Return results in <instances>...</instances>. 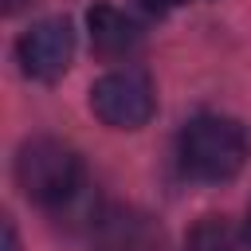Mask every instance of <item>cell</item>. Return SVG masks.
I'll list each match as a JSON object with an SVG mask.
<instances>
[{"label":"cell","mask_w":251,"mask_h":251,"mask_svg":"<svg viewBox=\"0 0 251 251\" xmlns=\"http://www.w3.org/2000/svg\"><path fill=\"white\" fill-rule=\"evenodd\" d=\"M247 157H251V137L227 114H196L176 137L180 173L200 184H224L239 176Z\"/></svg>","instance_id":"1"},{"label":"cell","mask_w":251,"mask_h":251,"mask_svg":"<svg viewBox=\"0 0 251 251\" xmlns=\"http://www.w3.org/2000/svg\"><path fill=\"white\" fill-rule=\"evenodd\" d=\"M82 176H86V169H82L78 153L71 145H63L59 137H31L16 153V184L39 208L59 204Z\"/></svg>","instance_id":"2"},{"label":"cell","mask_w":251,"mask_h":251,"mask_svg":"<svg viewBox=\"0 0 251 251\" xmlns=\"http://www.w3.org/2000/svg\"><path fill=\"white\" fill-rule=\"evenodd\" d=\"M90 110L110 129H141L157 110L153 78L141 67H118L106 71L90 86Z\"/></svg>","instance_id":"3"},{"label":"cell","mask_w":251,"mask_h":251,"mask_svg":"<svg viewBox=\"0 0 251 251\" xmlns=\"http://www.w3.org/2000/svg\"><path fill=\"white\" fill-rule=\"evenodd\" d=\"M71 55H75V31L63 16H47L16 39V63L35 82H55L71 67Z\"/></svg>","instance_id":"4"},{"label":"cell","mask_w":251,"mask_h":251,"mask_svg":"<svg viewBox=\"0 0 251 251\" xmlns=\"http://www.w3.org/2000/svg\"><path fill=\"white\" fill-rule=\"evenodd\" d=\"M90 239H94V251H161L165 247L157 220L137 208H106Z\"/></svg>","instance_id":"5"},{"label":"cell","mask_w":251,"mask_h":251,"mask_svg":"<svg viewBox=\"0 0 251 251\" xmlns=\"http://www.w3.org/2000/svg\"><path fill=\"white\" fill-rule=\"evenodd\" d=\"M86 27H90V47L102 59H126L141 47V27L133 16H126L114 4H94L86 12Z\"/></svg>","instance_id":"6"},{"label":"cell","mask_w":251,"mask_h":251,"mask_svg":"<svg viewBox=\"0 0 251 251\" xmlns=\"http://www.w3.org/2000/svg\"><path fill=\"white\" fill-rule=\"evenodd\" d=\"M106 212V204L98 200V192H94V184L82 176L59 204H51L47 208V216L55 220V227H63V231H94V224H98V216Z\"/></svg>","instance_id":"7"},{"label":"cell","mask_w":251,"mask_h":251,"mask_svg":"<svg viewBox=\"0 0 251 251\" xmlns=\"http://www.w3.org/2000/svg\"><path fill=\"white\" fill-rule=\"evenodd\" d=\"M184 251H243V247H239V235L231 231V224L224 216H204L188 231Z\"/></svg>","instance_id":"8"},{"label":"cell","mask_w":251,"mask_h":251,"mask_svg":"<svg viewBox=\"0 0 251 251\" xmlns=\"http://www.w3.org/2000/svg\"><path fill=\"white\" fill-rule=\"evenodd\" d=\"M180 4H188V0H137V8L149 12V16H169V12L180 8Z\"/></svg>","instance_id":"9"},{"label":"cell","mask_w":251,"mask_h":251,"mask_svg":"<svg viewBox=\"0 0 251 251\" xmlns=\"http://www.w3.org/2000/svg\"><path fill=\"white\" fill-rule=\"evenodd\" d=\"M4 235H8V247H4V251H16V227H12V220L4 224Z\"/></svg>","instance_id":"10"},{"label":"cell","mask_w":251,"mask_h":251,"mask_svg":"<svg viewBox=\"0 0 251 251\" xmlns=\"http://www.w3.org/2000/svg\"><path fill=\"white\" fill-rule=\"evenodd\" d=\"M31 0H4V12H20V8H27Z\"/></svg>","instance_id":"11"},{"label":"cell","mask_w":251,"mask_h":251,"mask_svg":"<svg viewBox=\"0 0 251 251\" xmlns=\"http://www.w3.org/2000/svg\"><path fill=\"white\" fill-rule=\"evenodd\" d=\"M243 239H247V247H251V204H247V220H243Z\"/></svg>","instance_id":"12"}]
</instances>
